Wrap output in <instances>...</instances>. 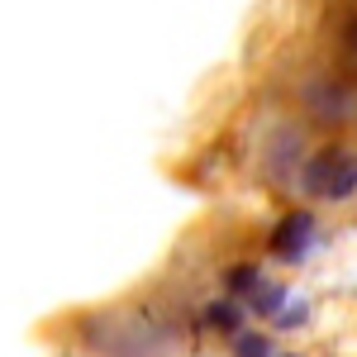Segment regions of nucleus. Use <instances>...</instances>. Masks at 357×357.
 <instances>
[{
  "label": "nucleus",
  "mask_w": 357,
  "mask_h": 357,
  "mask_svg": "<svg viewBox=\"0 0 357 357\" xmlns=\"http://www.w3.org/2000/svg\"><path fill=\"white\" fill-rule=\"evenodd\" d=\"M357 186V153L329 148L305 167V191L310 195H348Z\"/></svg>",
  "instance_id": "obj_1"
},
{
  "label": "nucleus",
  "mask_w": 357,
  "mask_h": 357,
  "mask_svg": "<svg viewBox=\"0 0 357 357\" xmlns=\"http://www.w3.org/2000/svg\"><path fill=\"white\" fill-rule=\"evenodd\" d=\"M310 234H314V220H310V215L301 210V215H291V220L276 229L272 248L281 252V257H286V262H291V257H301L305 248H310Z\"/></svg>",
  "instance_id": "obj_2"
},
{
  "label": "nucleus",
  "mask_w": 357,
  "mask_h": 357,
  "mask_svg": "<svg viewBox=\"0 0 357 357\" xmlns=\"http://www.w3.org/2000/svg\"><path fill=\"white\" fill-rule=\"evenodd\" d=\"M210 319H215V324H220V329H234V324H238V319H234V310H229V305H215V310H210Z\"/></svg>",
  "instance_id": "obj_5"
},
{
  "label": "nucleus",
  "mask_w": 357,
  "mask_h": 357,
  "mask_svg": "<svg viewBox=\"0 0 357 357\" xmlns=\"http://www.w3.org/2000/svg\"><path fill=\"white\" fill-rule=\"evenodd\" d=\"M305 319V305L296 301V305H281V314H276V324H281V329H291V324H301Z\"/></svg>",
  "instance_id": "obj_4"
},
{
  "label": "nucleus",
  "mask_w": 357,
  "mask_h": 357,
  "mask_svg": "<svg viewBox=\"0 0 357 357\" xmlns=\"http://www.w3.org/2000/svg\"><path fill=\"white\" fill-rule=\"evenodd\" d=\"M267 353H272V343L262 333H238V357H267Z\"/></svg>",
  "instance_id": "obj_3"
}]
</instances>
